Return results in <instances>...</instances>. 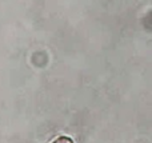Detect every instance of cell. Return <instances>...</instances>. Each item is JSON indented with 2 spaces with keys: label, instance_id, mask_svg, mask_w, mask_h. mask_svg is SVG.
<instances>
[{
  "label": "cell",
  "instance_id": "1",
  "mask_svg": "<svg viewBox=\"0 0 152 143\" xmlns=\"http://www.w3.org/2000/svg\"><path fill=\"white\" fill-rule=\"evenodd\" d=\"M52 143H74V141H72L69 136H59V138H56L55 141H53Z\"/></svg>",
  "mask_w": 152,
  "mask_h": 143
}]
</instances>
